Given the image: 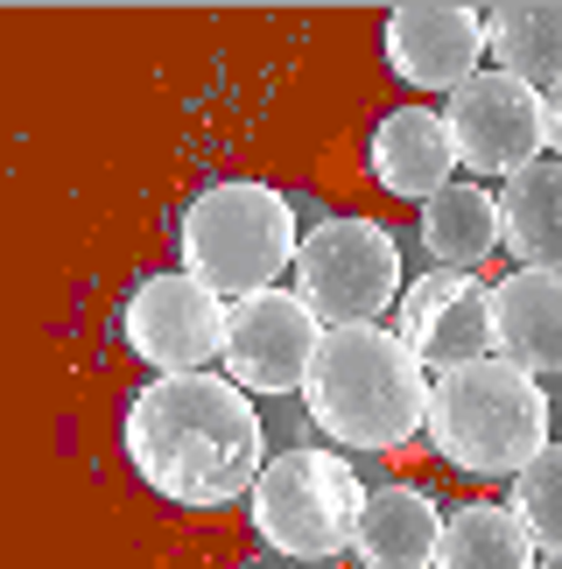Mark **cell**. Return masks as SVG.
I'll return each mask as SVG.
<instances>
[{"label": "cell", "mask_w": 562, "mask_h": 569, "mask_svg": "<svg viewBox=\"0 0 562 569\" xmlns=\"http://www.w3.org/2000/svg\"><path fill=\"white\" fill-rule=\"evenodd\" d=\"M177 253L183 274L204 281L211 296H268L281 289V268H295L302 253V218L281 183H253V177H219L204 183L177 218Z\"/></svg>", "instance_id": "cell-3"}, {"label": "cell", "mask_w": 562, "mask_h": 569, "mask_svg": "<svg viewBox=\"0 0 562 569\" xmlns=\"http://www.w3.org/2000/svg\"><path fill=\"white\" fill-rule=\"evenodd\" d=\"M120 436H127V465L141 471V486L162 492L169 507H190V513L247 499L274 457L253 393L232 387L225 373L148 380L127 401Z\"/></svg>", "instance_id": "cell-1"}, {"label": "cell", "mask_w": 562, "mask_h": 569, "mask_svg": "<svg viewBox=\"0 0 562 569\" xmlns=\"http://www.w3.org/2000/svg\"><path fill=\"white\" fill-rule=\"evenodd\" d=\"M542 569H562V556H542Z\"/></svg>", "instance_id": "cell-21"}, {"label": "cell", "mask_w": 562, "mask_h": 569, "mask_svg": "<svg viewBox=\"0 0 562 569\" xmlns=\"http://www.w3.org/2000/svg\"><path fill=\"white\" fill-rule=\"evenodd\" d=\"M295 296L310 302V317L323 331H365L387 310H401L408 268H401V239L380 218L338 211L331 226H317L295 253Z\"/></svg>", "instance_id": "cell-6"}, {"label": "cell", "mask_w": 562, "mask_h": 569, "mask_svg": "<svg viewBox=\"0 0 562 569\" xmlns=\"http://www.w3.org/2000/svg\"><path fill=\"white\" fill-rule=\"evenodd\" d=\"M500 247L521 268L562 274V156H542L500 183Z\"/></svg>", "instance_id": "cell-15"}, {"label": "cell", "mask_w": 562, "mask_h": 569, "mask_svg": "<svg viewBox=\"0 0 562 569\" xmlns=\"http://www.w3.org/2000/svg\"><path fill=\"white\" fill-rule=\"evenodd\" d=\"M429 393L436 373L408 352L401 331L365 323V331H323L302 408L331 450H401L429 429Z\"/></svg>", "instance_id": "cell-2"}, {"label": "cell", "mask_w": 562, "mask_h": 569, "mask_svg": "<svg viewBox=\"0 0 562 569\" xmlns=\"http://www.w3.org/2000/svg\"><path fill=\"white\" fill-rule=\"evenodd\" d=\"M415 239L429 247V268H458V274H479L492 253H500V190H479V183H450L422 204V226Z\"/></svg>", "instance_id": "cell-16"}, {"label": "cell", "mask_w": 562, "mask_h": 569, "mask_svg": "<svg viewBox=\"0 0 562 569\" xmlns=\"http://www.w3.org/2000/svg\"><path fill=\"white\" fill-rule=\"evenodd\" d=\"M443 507L422 486H373L365 492V520H359V569H436L443 549Z\"/></svg>", "instance_id": "cell-14"}, {"label": "cell", "mask_w": 562, "mask_h": 569, "mask_svg": "<svg viewBox=\"0 0 562 569\" xmlns=\"http://www.w3.org/2000/svg\"><path fill=\"white\" fill-rule=\"evenodd\" d=\"M317 345H323V323L310 317V302L295 289L247 296L225 317V380L247 393H302Z\"/></svg>", "instance_id": "cell-9"}, {"label": "cell", "mask_w": 562, "mask_h": 569, "mask_svg": "<svg viewBox=\"0 0 562 569\" xmlns=\"http://www.w3.org/2000/svg\"><path fill=\"white\" fill-rule=\"evenodd\" d=\"M443 127L464 169L506 183L549 156V92H534V84L506 78V71H479L471 84L450 92Z\"/></svg>", "instance_id": "cell-8"}, {"label": "cell", "mask_w": 562, "mask_h": 569, "mask_svg": "<svg viewBox=\"0 0 562 569\" xmlns=\"http://www.w3.org/2000/svg\"><path fill=\"white\" fill-rule=\"evenodd\" d=\"M429 443L443 465H458L471 478H521L542 457L549 436V393L534 373L506 359H479L458 373H436L429 393Z\"/></svg>", "instance_id": "cell-4"}, {"label": "cell", "mask_w": 562, "mask_h": 569, "mask_svg": "<svg viewBox=\"0 0 562 569\" xmlns=\"http://www.w3.org/2000/svg\"><path fill=\"white\" fill-rule=\"evenodd\" d=\"M436 569H542V549H534L528 520L513 507L471 499V507H450V520H443Z\"/></svg>", "instance_id": "cell-18"}, {"label": "cell", "mask_w": 562, "mask_h": 569, "mask_svg": "<svg viewBox=\"0 0 562 569\" xmlns=\"http://www.w3.org/2000/svg\"><path fill=\"white\" fill-rule=\"evenodd\" d=\"M365 478L344 465V450L331 443H281L268 457L261 486L247 492L253 535L289 562H338L359 549V520H365Z\"/></svg>", "instance_id": "cell-5"}, {"label": "cell", "mask_w": 562, "mask_h": 569, "mask_svg": "<svg viewBox=\"0 0 562 569\" xmlns=\"http://www.w3.org/2000/svg\"><path fill=\"white\" fill-rule=\"evenodd\" d=\"M225 317H232L225 296H211L204 281H190L183 268H155L127 296L120 338L141 366H155V380L211 373V366L225 359Z\"/></svg>", "instance_id": "cell-7"}, {"label": "cell", "mask_w": 562, "mask_h": 569, "mask_svg": "<svg viewBox=\"0 0 562 569\" xmlns=\"http://www.w3.org/2000/svg\"><path fill=\"white\" fill-rule=\"evenodd\" d=\"M380 50L394 63V78H408L415 92H458L479 78L485 57V8H458V0H415L394 8L380 29Z\"/></svg>", "instance_id": "cell-11"}, {"label": "cell", "mask_w": 562, "mask_h": 569, "mask_svg": "<svg viewBox=\"0 0 562 569\" xmlns=\"http://www.w3.org/2000/svg\"><path fill=\"white\" fill-rule=\"evenodd\" d=\"M492 345L534 380H562V274L513 268L492 281Z\"/></svg>", "instance_id": "cell-12"}, {"label": "cell", "mask_w": 562, "mask_h": 569, "mask_svg": "<svg viewBox=\"0 0 562 569\" xmlns=\"http://www.w3.org/2000/svg\"><path fill=\"white\" fill-rule=\"evenodd\" d=\"M549 156H562V84H549Z\"/></svg>", "instance_id": "cell-20"}, {"label": "cell", "mask_w": 562, "mask_h": 569, "mask_svg": "<svg viewBox=\"0 0 562 569\" xmlns=\"http://www.w3.org/2000/svg\"><path fill=\"white\" fill-rule=\"evenodd\" d=\"M485 50L506 78L549 92L562 84V8L555 0H513V8H485Z\"/></svg>", "instance_id": "cell-17"}, {"label": "cell", "mask_w": 562, "mask_h": 569, "mask_svg": "<svg viewBox=\"0 0 562 569\" xmlns=\"http://www.w3.org/2000/svg\"><path fill=\"white\" fill-rule=\"evenodd\" d=\"M394 331L408 338V352L429 373H458V366L500 359V345H492V289L479 274H458V268H429V274L408 281Z\"/></svg>", "instance_id": "cell-10"}, {"label": "cell", "mask_w": 562, "mask_h": 569, "mask_svg": "<svg viewBox=\"0 0 562 569\" xmlns=\"http://www.w3.org/2000/svg\"><path fill=\"white\" fill-rule=\"evenodd\" d=\"M513 513L528 520L534 549L562 556V443H549L521 478H513Z\"/></svg>", "instance_id": "cell-19"}, {"label": "cell", "mask_w": 562, "mask_h": 569, "mask_svg": "<svg viewBox=\"0 0 562 569\" xmlns=\"http://www.w3.org/2000/svg\"><path fill=\"white\" fill-rule=\"evenodd\" d=\"M365 169H373V190L408 197V204H429L436 190H450V169H458V148H450L443 113L429 106H394L373 141H365Z\"/></svg>", "instance_id": "cell-13"}]
</instances>
